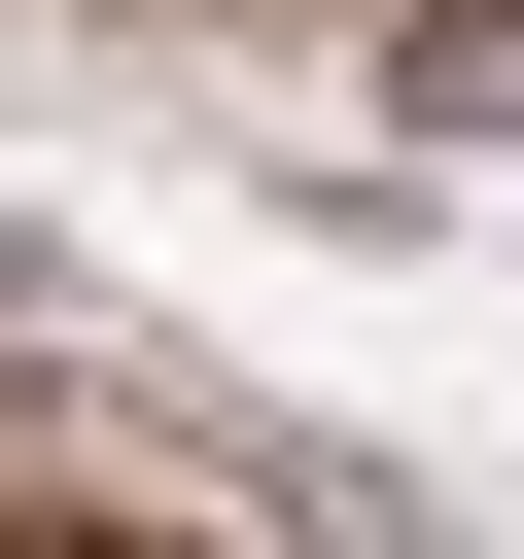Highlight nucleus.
I'll return each instance as SVG.
<instances>
[{
  "label": "nucleus",
  "instance_id": "f257e3e1",
  "mask_svg": "<svg viewBox=\"0 0 524 559\" xmlns=\"http://www.w3.org/2000/svg\"><path fill=\"white\" fill-rule=\"evenodd\" d=\"M384 105L419 140H524V0H384Z\"/></svg>",
  "mask_w": 524,
  "mask_h": 559
}]
</instances>
